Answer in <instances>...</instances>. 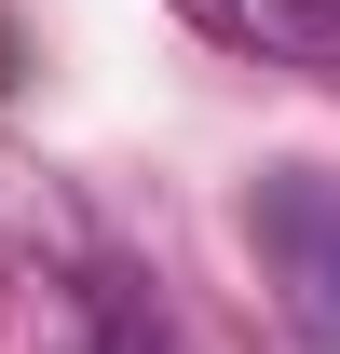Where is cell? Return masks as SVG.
<instances>
[{
	"label": "cell",
	"instance_id": "6da1fadb",
	"mask_svg": "<svg viewBox=\"0 0 340 354\" xmlns=\"http://www.w3.org/2000/svg\"><path fill=\"white\" fill-rule=\"evenodd\" d=\"M258 272H272V300H286L299 341H340V177H258Z\"/></svg>",
	"mask_w": 340,
	"mask_h": 354
},
{
	"label": "cell",
	"instance_id": "7a4b0ae2",
	"mask_svg": "<svg viewBox=\"0 0 340 354\" xmlns=\"http://www.w3.org/2000/svg\"><path fill=\"white\" fill-rule=\"evenodd\" d=\"M191 14L272 68H340V0H191Z\"/></svg>",
	"mask_w": 340,
	"mask_h": 354
}]
</instances>
